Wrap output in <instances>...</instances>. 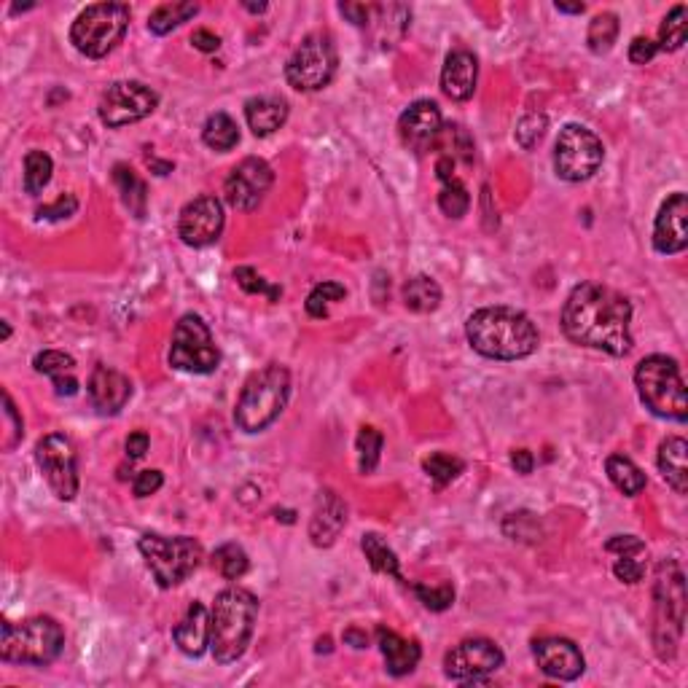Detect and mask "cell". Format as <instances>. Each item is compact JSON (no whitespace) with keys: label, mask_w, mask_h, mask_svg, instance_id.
Listing matches in <instances>:
<instances>
[{"label":"cell","mask_w":688,"mask_h":688,"mask_svg":"<svg viewBox=\"0 0 688 688\" xmlns=\"http://www.w3.org/2000/svg\"><path fill=\"white\" fill-rule=\"evenodd\" d=\"M172 637L186 656H202L210 645V613L202 602H191L181 624L172 629Z\"/></svg>","instance_id":"cell-26"},{"label":"cell","mask_w":688,"mask_h":688,"mask_svg":"<svg viewBox=\"0 0 688 688\" xmlns=\"http://www.w3.org/2000/svg\"><path fill=\"white\" fill-rule=\"evenodd\" d=\"M54 162L52 156L43 151H27L25 156V191L27 194H41L52 181Z\"/></svg>","instance_id":"cell-39"},{"label":"cell","mask_w":688,"mask_h":688,"mask_svg":"<svg viewBox=\"0 0 688 688\" xmlns=\"http://www.w3.org/2000/svg\"><path fill=\"white\" fill-rule=\"evenodd\" d=\"M511 465H514L516 473H522V476L533 473V468H535L533 452H530V449H516V452H511Z\"/></svg>","instance_id":"cell-54"},{"label":"cell","mask_w":688,"mask_h":688,"mask_svg":"<svg viewBox=\"0 0 688 688\" xmlns=\"http://www.w3.org/2000/svg\"><path fill=\"white\" fill-rule=\"evenodd\" d=\"M605 159L602 140L581 124H565L554 143V170L562 181H589Z\"/></svg>","instance_id":"cell-11"},{"label":"cell","mask_w":688,"mask_h":688,"mask_svg":"<svg viewBox=\"0 0 688 688\" xmlns=\"http://www.w3.org/2000/svg\"><path fill=\"white\" fill-rule=\"evenodd\" d=\"M605 473H608V479L613 482V487L619 492H624L627 498L640 495V492L645 490V484H648L645 473L624 455L608 457V460H605Z\"/></svg>","instance_id":"cell-31"},{"label":"cell","mask_w":688,"mask_h":688,"mask_svg":"<svg viewBox=\"0 0 688 688\" xmlns=\"http://www.w3.org/2000/svg\"><path fill=\"white\" fill-rule=\"evenodd\" d=\"M686 455H688L686 439H680V436H670V439L662 441V447H659V457H656L659 471H662V479L670 484L672 490L678 492V495H686L688 492Z\"/></svg>","instance_id":"cell-29"},{"label":"cell","mask_w":688,"mask_h":688,"mask_svg":"<svg viewBox=\"0 0 688 688\" xmlns=\"http://www.w3.org/2000/svg\"><path fill=\"white\" fill-rule=\"evenodd\" d=\"M213 568L224 578H229V581H237V578H242L248 573L250 559L240 543H224V546L215 549Z\"/></svg>","instance_id":"cell-38"},{"label":"cell","mask_w":688,"mask_h":688,"mask_svg":"<svg viewBox=\"0 0 688 688\" xmlns=\"http://www.w3.org/2000/svg\"><path fill=\"white\" fill-rule=\"evenodd\" d=\"M86 393H89V401L100 414H119L132 398V382L121 371L100 363L92 371V377H89Z\"/></svg>","instance_id":"cell-21"},{"label":"cell","mask_w":688,"mask_h":688,"mask_svg":"<svg viewBox=\"0 0 688 688\" xmlns=\"http://www.w3.org/2000/svg\"><path fill=\"white\" fill-rule=\"evenodd\" d=\"M33 366L38 374L52 377L57 396L70 398L78 393V379H76V358L62 350H43L33 358Z\"/></svg>","instance_id":"cell-28"},{"label":"cell","mask_w":688,"mask_h":688,"mask_svg":"<svg viewBox=\"0 0 688 688\" xmlns=\"http://www.w3.org/2000/svg\"><path fill=\"white\" fill-rule=\"evenodd\" d=\"M688 38V9L680 3L675 9L664 17L662 27H659V52H678L680 46L686 43Z\"/></svg>","instance_id":"cell-37"},{"label":"cell","mask_w":688,"mask_h":688,"mask_svg":"<svg viewBox=\"0 0 688 688\" xmlns=\"http://www.w3.org/2000/svg\"><path fill=\"white\" fill-rule=\"evenodd\" d=\"M113 183L121 194V202L127 207L129 213L135 218H146V207H148V189L143 178L138 172L127 167V164H116L113 167Z\"/></svg>","instance_id":"cell-30"},{"label":"cell","mask_w":688,"mask_h":688,"mask_svg":"<svg viewBox=\"0 0 688 688\" xmlns=\"http://www.w3.org/2000/svg\"><path fill=\"white\" fill-rule=\"evenodd\" d=\"M148 444H151V439H148L146 430H135V433H129L127 441H124V449H127L129 460H140V457H146Z\"/></svg>","instance_id":"cell-52"},{"label":"cell","mask_w":688,"mask_h":688,"mask_svg":"<svg viewBox=\"0 0 688 688\" xmlns=\"http://www.w3.org/2000/svg\"><path fill=\"white\" fill-rule=\"evenodd\" d=\"M616 38H619V17L613 11H602V14H597L589 22V33H586L589 52L608 54L613 49Z\"/></svg>","instance_id":"cell-36"},{"label":"cell","mask_w":688,"mask_h":688,"mask_svg":"<svg viewBox=\"0 0 688 688\" xmlns=\"http://www.w3.org/2000/svg\"><path fill=\"white\" fill-rule=\"evenodd\" d=\"M355 447H358V468H361L363 476L377 471L379 452L385 447V436L377 428H361Z\"/></svg>","instance_id":"cell-41"},{"label":"cell","mask_w":688,"mask_h":688,"mask_svg":"<svg viewBox=\"0 0 688 688\" xmlns=\"http://www.w3.org/2000/svg\"><path fill=\"white\" fill-rule=\"evenodd\" d=\"M404 304H406V310L417 312V315L436 312L441 304L439 283L428 275L412 277V280L404 285Z\"/></svg>","instance_id":"cell-33"},{"label":"cell","mask_w":688,"mask_h":688,"mask_svg":"<svg viewBox=\"0 0 688 688\" xmlns=\"http://www.w3.org/2000/svg\"><path fill=\"white\" fill-rule=\"evenodd\" d=\"M78 210V199L73 194H62L57 197L54 205H43L38 207V218H46V221H60V218H68Z\"/></svg>","instance_id":"cell-47"},{"label":"cell","mask_w":688,"mask_h":688,"mask_svg":"<svg viewBox=\"0 0 688 688\" xmlns=\"http://www.w3.org/2000/svg\"><path fill=\"white\" fill-rule=\"evenodd\" d=\"M291 398V374L280 363H269L242 387L237 406H234V422L245 433H261L285 412Z\"/></svg>","instance_id":"cell-4"},{"label":"cell","mask_w":688,"mask_h":688,"mask_svg":"<svg viewBox=\"0 0 688 688\" xmlns=\"http://www.w3.org/2000/svg\"><path fill=\"white\" fill-rule=\"evenodd\" d=\"M605 549L611 554H619L613 562V576L621 584H640L645 578V543L637 535H613L605 543Z\"/></svg>","instance_id":"cell-25"},{"label":"cell","mask_w":688,"mask_h":688,"mask_svg":"<svg viewBox=\"0 0 688 688\" xmlns=\"http://www.w3.org/2000/svg\"><path fill=\"white\" fill-rule=\"evenodd\" d=\"M336 65H339V57H336L331 35L312 33L299 43V49L285 65V81L296 92H318L331 84Z\"/></svg>","instance_id":"cell-12"},{"label":"cell","mask_w":688,"mask_h":688,"mask_svg":"<svg viewBox=\"0 0 688 688\" xmlns=\"http://www.w3.org/2000/svg\"><path fill=\"white\" fill-rule=\"evenodd\" d=\"M635 385L645 409H651L656 417L686 422V382H683V374H680L675 358H667V355L643 358L635 369Z\"/></svg>","instance_id":"cell-6"},{"label":"cell","mask_w":688,"mask_h":688,"mask_svg":"<svg viewBox=\"0 0 688 688\" xmlns=\"http://www.w3.org/2000/svg\"><path fill=\"white\" fill-rule=\"evenodd\" d=\"M148 164L154 167L156 175H167V172H172V164L170 162H156V159H148Z\"/></svg>","instance_id":"cell-57"},{"label":"cell","mask_w":688,"mask_h":688,"mask_svg":"<svg viewBox=\"0 0 688 688\" xmlns=\"http://www.w3.org/2000/svg\"><path fill=\"white\" fill-rule=\"evenodd\" d=\"M344 525H347V506H344V500L334 490H320L310 519V541L318 549H328V546H334Z\"/></svg>","instance_id":"cell-22"},{"label":"cell","mask_w":688,"mask_h":688,"mask_svg":"<svg viewBox=\"0 0 688 688\" xmlns=\"http://www.w3.org/2000/svg\"><path fill=\"white\" fill-rule=\"evenodd\" d=\"M465 336L473 350L492 361H519L538 350V328L522 310L484 307L465 323Z\"/></svg>","instance_id":"cell-2"},{"label":"cell","mask_w":688,"mask_h":688,"mask_svg":"<svg viewBox=\"0 0 688 688\" xmlns=\"http://www.w3.org/2000/svg\"><path fill=\"white\" fill-rule=\"evenodd\" d=\"M156 105H159V95L151 86L140 84V81H116L100 97L97 116L105 127L119 129L151 116Z\"/></svg>","instance_id":"cell-14"},{"label":"cell","mask_w":688,"mask_h":688,"mask_svg":"<svg viewBox=\"0 0 688 688\" xmlns=\"http://www.w3.org/2000/svg\"><path fill=\"white\" fill-rule=\"evenodd\" d=\"M234 280H237V285H240L245 293H253V296H256V293L258 296H267L272 304H275V301H280V296H283V288H280V285L267 283V280L258 275L253 267L234 269Z\"/></svg>","instance_id":"cell-44"},{"label":"cell","mask_w":688,"mask_h":688,"mask_svg":"<svg viewBox=\"0 0 688 688\" xmlns=\"http://www.w3.org/2000/svg\"><path fill=\"white\" fill-rule=\"evenodd\" d=\"M129 6L124 3H95L86 6L70 27V43L78 54L89 60H100L121 43L129 27Z\"/></svg>","instance_id":"cell-8"},{"label":"cell","mask_w":688,"mask_h":688,"mask_svg":"<svg viewBox=\"0 0 688 688\" xmlns=\"http://www.w3.org/2000/svg\"><path fill=\"white\" fill-rule=\"evenodd\" d=\"M656 54H659V46H656V41H651V38L637 35L635 41L629 43V62H635V65H648Z\"/></svg>","instance_id":"cell-50"},{"label":"cell","mask_w":688,"mask_h":688,"mask_svg":"<svg viewBox=\"0 0 688 688\" xmlns=\"http://www.w3.org/2000/svg\"><path fill=\"white\" fill-rule=\"evenodd\" d=\"M439 207L441 213L449 215V218H463L471 207V194L457 178H449V181H444V189L439 194Z\"/></svg>","instance_id":"cell-42"},{"label":"cell","mask_w":688,"mask_h":688,"mask_svg":"<svg viewBox=\"0 0 688 688\" xmlns=\"http://www.w3.org/2000/svg\"><path fill=\"white\" fill-rule=\"evenodd\" d=\"M554 9L562 11V14H584L586 6L584 3H562V0H557V3H554Z\"/></svg>","instance_id":"cell-56"},{"label":"cell","mask_w":688,"mask_h":688,"mask_svg":"<svg viewBox=\"0 0 688 688\" xmlns=\"http://www.w3.org/2000/svg\"><path fill=\"white\" fill-rule=\"evenodd\" d=\"M546 129H549L546 113H527L525 119L516 124V143L525 148V151H533L546 138Z\"/></svg>","instance_id":"cell-45"},{"label":"cell","mask_w":688,"mask_h":688,"mask_svg":"<svg viewBox=\"0 0 688 688\" xmlns=\"http://www.w3.org/2000/svg\"><path fill=\"white\" fill-rule=\"evenodd\" d=\"M476 81H479V60L473 57L468 49H457L444 60L441 68V92L455 100V103H465L471 100L476 92Z\"/></svg>","instance_id":"cell-23"},{"label":"cell","mask_w":688,"mask_h":688,"mask_svg":"<svg viewBox=\"0 0 688 688\" xmlns=\"http://www.w3.org/2000/svg\"><path fill=\"white\" fill-rule=\"evenodd\" d=\"M9 336H11V326L3 320V339H9Z\"/></svg>","instance_id":"cell-59"},{"label":"cell","mask_w":688,"mask_h":688,"mask_svg":"<svg viewBox=\"0 0 688 688\" xmlns=\"http://www.w3.org/2000/svg\"><path fill=\"white\" fill-rule=\"evenodd\" d=\"M65 648V632L52 616H33L25 621H3L0 627V659L9 664L49 667Z\"/></svg>","instance_id":"cell-5"},{"label":"cell","mask_w":688,"mask_h":688,"mask_svg":"<svg viewBox=\"0 0 688 688\" xmlns=\"http://www.w3.org/2000/svg\"><path fill=\"white\" fill-rule=\"evenodd\" d=\"M339 11H342L344 17L350 19L353 25L366 27V25H371L374 6H366V3H339Z\"/></svg>","instance_id":"cell-51"},{"label":"cell","mask_w":688,"mask_h":688,"mask_svg":"<svg viewBox=\"0 0 688 688\" xmlns=\"http://www.w3.org/2000/svg\"><path fill=\"white\" fill-rule=\"evenodd\" d=\"M377 643L382 656H385L387 672H390L393 678H404V675L417 670V664H420L422 656L417 640H406V637H401L398 632H393V629L377 627Z\"/></svg>","instance_id":"cell-24"},{"label":"cell","mask_w":688,"mask_h":688,"mask_svg":"<svg viewBox=\"0 0 688 688\" xmlns=\"http://www.w3.org/2000/svg\"><path fill=\"white\" fill-rule=\"evenodd\" d=\"M272 183H275V172H272V167H269L264 159H258V156H248V159H242V162L229 172V178H226V202H229L234 210L250 213V210H256V207L264 202V197H267L269 189H272Z\"/></svg>","instance_id":"cell-16"},{"label":"cell","mask_w":688,"mask_h":688,"mask_svg":"<svg viewBox=\"0 0 688 688\" xmlns=\"http://www.w3.org/2000/svg\"><path fill=\"white\" fill-rule=\"evenodd\" d=\"M245 119H248L250 132L256 138H267V135L277 132L288 121V103H285L283 97L275 95L250 97L248 103H245Z\"/></svg>","instance_id":"cell-27"},{"label":"cell","mask_w":688,"mask_h":688,"mask_svg":"<svg viewBox=\"0 0 688 688\" xmlns=\"http://www.w3.org/2000/svg\"><path fill=\"white\" fill-rule=\"evenodd\" d=\"M3 414H6V420H9V433H11L6 449H14L19 441H22V436H25V422H22V417L17 414V406H14L9 393H3Z\"/></svg>","instance_id":"cell-49"},{"label":"cell","mask_w":688,"mask_h":688,"mask_svg":"<svg viewBox=\"0 0 688 688\" xmlns=\"http://www.w3.org/2000/svg\"><path fill=\"white\" fill-rule=\"evenodd\" d=\"M191 43L197 46L199 52L210 54V52H215L218 46H221V38H218L215 33H210V30H194V35H191Z\"/></svg>","instance_id":"cell-53"},{"label":"cell","mask_w":688,"mask_h":688,"mask_svg":"<svg viewBox=\"0 0 688 688\" xmlns=\"http://www.w3.org/2000/svg\"><path fill=\"white\" fill-rule=\"evenodd\" d=\"M506 662V656L498 645L487 637H471L457 643L447 656H444V675L457 683H479L498 672Z\"/></svg>","instance_id":"cell-15"},{"label":"cell","mask_w":688,"mask_h":688,"mask_svg":"<svg viewBox=\"0 0 688 688\" xmlns=\"http://www.w3.org/2000/svg\"><path fill=\"white\" fill-rule=\"evenodd\" d=\"M138 549L162 589L183 584L199 568V559H202V546L189 535L167 538L159 533H146L140 535Z\"/></svg>","instance_id":"cell-9"},{"label":"cell","mask_w":688,"mask_h":688,"mask_svg":"<svg viewBox=\"0 0 688 688\" xmlns=\"http://www.w3.org/2000/svg\"><path fill=\"white\" fill-rule=\"evenodd\" d=\"M361 549H363V554H366V559H369V565L374 573H382V576L404 581V576H401V562H398L396 551L390 549V546L382 541V535L366 533L361 538Z\"/></svg>","instance_id":"cell-34"},{"label":"cell","mask_w":688,"mask_h":688,"mask_svg":"<svg viewBox=\"0 0 688 688\" xmlns=\"http://www.w3.org/2000/svg\"><path fill=\"white\" fill-rule=\"evenodd\" d=\"M656 616H654V645L662 662L675 659L678 640L686 624V584L683 570L675 559H664L656 576Z\"/></svg>","instance_id":"cell-7"},{"label":"cell","mask_w":688,"mask_h":688,"mask_svg":"<svg viewBox=\"0 0 688 688\" xmlns=\"http://www.w3.org/2000/svg\"><path fill=\"white\" fill-rule=\"evenodd\" d=\"M202 140H205L207 148H213L218 154H226V151H232L240 143V127H237V121L229 113L218 111L213 116H207L205 127H202Z\"/></svg>","instance_id":"cell-32"},{"label":"cell","mask_w":688,"mask_h":688,"mask_svg":"<svg viewBox=\"0 0 688 688\" xmlns=\"http://www.w3.org/2000/svg\"><path fill=\"white\" fill-rule=\"evenodd\" d=\"M533 656L546 678L578 680L586 670L581 648L568 637H541V640H535Z\"/></svg>","instance_id":"cell-18"},{"label":"cell","mask_w":688,"mask_h":688,"mask_svg":"<svg viewBox=\"0 0 688 688\" xmlns=\"http://www.w3.org/2000/svg\"><path fill=\"white\" fill-rule=\"evenodd\" d=\"M162 484H164L162 471L148 468V471H140L138 476H135V482H132V492H135V498H148V495H154V492L162 490Z\"/></svg>","instance_id":"cell-48"},{"label":"cell","mask_w":688,"mask_h":688,"mask_svg":"<svg viewBox=\"0 0 688 688\" xmlns=\"http://www.w3.org/2000/svg\"><path fill=\"white\" fill-rule=\"evenodd\" d=\"M629 323L632 304L627 296L600 283L576 285L562 307V331L570 342L616 358L632 350Z\"/></svg>","instance_id":"cell-1"},{"label":"cell","mask_w":688,"mask_h":688,"mask_svg":"<svg viewBox=\"0 0 688 688\" xmlns=\"http://www.w3.org/2000/svg\"><path fill=\"white\" fill-rule=\"evenodd\" d=\"M344 296H347V288L339 283H331V280H326V283H320L312 288V293L307 296V315L310 318H326L328 315V304L331 301H342Z\"/></svg>","instance_id":"cell-43"},{"label":"cell","mask_w":688,"mask_h":688,"mask_svg":"<svg viewBox=\"0 0 688 688\" xmlns=\"http://www.w3.org/2000/svg\"><path fill=\"white\" fill-rule=\"evenodd\" d=\"M414 594L420 597V602L433 613H441L452 608L455 602V586L441 584V586H428V584H412Z\"/></svg>","instance_id":"cell-46"},{"label":"cell","mask_w":688,"mask_h":688,"mask_svg":"<svg viewBox=\"0 0 688 688\" xmlns=\"http://www.w3.org/2000/svg\"><path fill=\"white\" fill-rule=\"evenodd\" d=\"M224 205L221 199L202 194V197L191 199L189 205L181 210L178 218V234L189 248H207L218 242L221 232H224Z\"/></svg>","instance_id":"cell-17"},{"label":"cell","mask_w":688,"mask_h":688,"mask_svg":"<svg viewBox=\"0 0 688 688\" xmlns=\"http://www.w3.org/2000/svg\"><path fill=\"white\" fill-rule=\"evenodd\" d=\"M422 468H425V473L433 479L436 487H447L449 482H455L457 476L465 471V463L460 460V457L444 455V452H433V455L422 460Z\"/></svg>","instance_id":"cell-40"},{"label":"cell","mask_w":688,"mask_h":688,"mask_svg":"<svg viewBox=\"0 0 688 688\" xmlns=\"http://www.w3.org/2000/svg\"><path fill=\"white\" fill-rule=\"evenodd\" d=\"M258 600L256 594L240 586L218 592L210 613V651L215 662L232 664L245 656L256 629Z\"/></svg>","instance_id":"cell-3"},{"label":"cell","mask_w":688,"mask_h":688,"mask_svg":"<svg viewBox=\"0 0 688 688\" xmlns=\"http://www.w3.org/2000/svg\"><path fill=\"white\" fill-rule=\"evenodd\" d=\"M170 366L189 374H213L221 363V350L215 347L210 328L199 315L189 312L175 323L170 344Z\"/></svg>","instance_id":"cell-10"},{"label":"cell","mask_w":688,"mask_h":688,"mask_svg":"<svg viewBox=\"0 0 688 688\" xmlns=\"http://www.w3.org/2000/svg\"><path fill=\"white\" fill-rule=\"evenodd\" d=\"M688 245V199L683 191L672 194L656 215L654 248L664 256H675Z\"/></svg>","instance_id":"cell-20"},{"label":"cell","mask_w":688,"mask_h":688,"mask_svg":"<svg viewBox=\"0 0 688 688\" xmlns=\"http://www.w3.org/2000/svg\"><path fill=\"white\" fill-rule=\"evenodd\" d=\"M35 463L41 468L49 490L60 500H73L78 495V457L68 436L49 433L35 444Z\"/></svg>","instance_id":"cell-13"},{"label":"cell","mask_w":688,"mask_h":688,"mask_svg":"<svg viewBox=\"0 0 688 688\" xmlns=\"http://www.w3.org/2000/svg\"><path fill=\"white\" fill-rule=\"evenodd\" d=\"M441 127H444V119H441L439 105L433 103V100H417L398 119L401 140L412 151H417V154L428 151L441 138V132H444Z\"/></svg>","instance_id":"cell-19"},{"label":"cell","mask_w":688,"mask_h":688,"mask_svg":"<svg viewBox=\"0 0 688 688\" xmlns=\"http://www.w3.org/2000/svg\"><path fill=\"white\" fill-rule=\"evenodd\" d=\"M199 6L197 3H164L148 17V30L154 35H167L175 27L189 22L191 17H197Z\"/></svg>","instance_id":"cell-35"},{"label":"cell","mask_w":688,"mask_h":688,"mask_svg":"<svg viewBox=\"0 0 688 688\" xmlns=\"http://www.w3.org/2000/svg\"><path fill=\"white\" fill-rule=\"evenodd\" d=\"M344 643H350L353 648H369V635H366V632H358V629H347V632H344Z\"/></svg>","instance_id":"cell-55"},{"label":"cell","mask_w":688,"mask_h":688,"mask_svg":"<svg viewBox=\"0 0 688 688\" xmlns=\"http://www.w3.org/2000/svg\"><path fill=\"white\" fill-rule=\"evenodd\" d=\"M245 9L248 11H253V14H258V11H267V3H245Z\"/></svg>","instance_id":"cell-58"}]
</instances>
